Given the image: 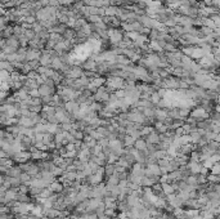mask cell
I'll use <instances>...</instances> for the list:
<instances>
[{
	"label": "cell",
	"mask_w": 220,
	"mask_h": 219,
	"mask_svg": "<svg viewBox=\"0 0 220 219\" xmlns=\"http://www.w3.org/2000/svg\"><path fill=\"white\" fill-rule=\"evenodd\" d=\"M161 166L160 165H155V164H150L145 169V175L147 176H158L161 175Z\"/></svg>",
	"instance_id": "cell-1"
},
{
	"label": "cell",
	"mask_w": 220,
	"mask_h": 219,
	"mask_svg": "<svg viewBox=\"0 0 220 219\" xmlns=\"http://www.w3.org/2000/svg\"><path fill=\"white\" fill-rule=\"evenodd\" d=\"M103 173H104V169H102V168H99V170L97 173H94V174H91L89 176V181L91 184H95V186H98L99 183L102 182V179H103Z\"/></svg>",
	"instance_id": "cell-2"
},
{
	"label": "cell",
	"mask_w": 220,
	"mask_h": 219,
	"mask_svg": "<svg viewBox=\"0 0 220 219\" xmlns=\"http://www.w3.org/2000/svg\"><path fill=\"white\" fill-rule=\"evenodd\" d=\"M17 197H18V195H17L16 191H14V189H8L5 192V195L1 196V201H3V204H6V202H9V201L16 200Z\"/></svg>",
	"instance_id": "cell-3"
},
{
	"label": "cell",
	"mask_w": 220,
	"mask_h": 219,
	"mask_svg": "<svg viewBox=\"0 0 220 219\" xmlns=\"http://www.w3.org/2000/svg\"><path fill=\"white\" fill-rule=\"evenodd\" d=\"M18 124L21 126H23V128H31V126L35 124V121L31 117H24V116H22V117L19 119Z\"/></svg>",
	"instance_id": "cell-4"
},
{
	"label": "cell",
	"mask_w": 220,
	"mask_h": 219,
	"mask_svg": "<svg viewBox=\"0 0 220 219\" xmlns=\"http://www.w3.org/2000/svg\"><path fill=\"white\" fill-rule=\"evenodd\" d=\"M30 157H31V153L24 152V151H22V152H18V153L14 155V158H16L17 161H19V162H26Z\"/></svg>",
	"instance_id": "cell-5"
},
{
	"label": "cell",
	"mask_w": 220,
	"mask_h": 219,
	"mask_svg": "<svg viewBox=\"0 0 220 219\" xmlns=\"http://www.w3.org/2000/svg\"><path fill=\"white\" fill-rule=\"evenodd\" d=\"M39 91H40V95H42V97H47V95H50L53 89L49 85H47V84H44V85H41L40 88H39Z\"/></svg>",
	"instance_id": "cell-6"
},
{
	"label": "cell",
	"mask_w": 220,
	"mask_h": 219,
	"mask_svg": "<svg viewBox=\"0 0 220 219\" xmlns=\"http://www.w3.org/2000/svg\"><path fill=\"white\" fill-rule=\"evenodd\" d=\"M45 214L48 215L49 218H58V217H61V211L59 210H57V209H45Z\"/></svg>",
	"instance_id": "cell-7"
},
{
	"label": "cell",
	"mask_w": 220,
	"mask_h": 219,
	"mask_svg": "<svg viewBox=\"0 0 220 219\" xmlns=\"http://www.w3.org/2000/svg\"><path fill=\"white\" fill-rule=\"evenodd\" d=\"M161 187H162V191L165 192V195H173L174 193V187L173 186H170L169 183H161Z\"/></svg>",
	"instance_id": "cell-8"
},
{
	"label": "cell",
	"mask_w": 220,
	"mask_h": 219,
	"mask_svg": "<svg viewBox=\"0 0 220 219\" xmlns=\"http://www.w3.org/2000/svg\"><path fill=\"white\" fill-rule=\"evenodd\" d=\"M168 200L170 201V205H171V206H174V207L180 206V197H175V196H174V193L168 197Z\"/></svg>",
	"instance_id": "cell-9"
},
{
	"label": "cell",
	"mask_w": 220,
	"mask_h": 219,
	"mask_svg": "<svg viewBox=\"0 0 220 219\" xmlns=\"http://www.w3.org/2000/svg\"><path fill=\"white\" fill-rule=\"evenodd\" d=\"M134 146H135V148L138 151H145V148H147V143H145V140H143V139H137Z\"/></svg>",
	"instance_id": "cell-10"
},
{
	"label": "cell",
	"mask_w": 220,
	"mask_h": 219,
	"mask_svg": "<svg viewBox=\"0 0 220 219\" xmlns=\"http://www.w3.org/2000/svg\"><path fill=\"white\" fill-rule=\"evenodd\" d=\"M62 184L58 182H52L50 184H49V189L52 191V192H59V191H62Z\"/></svg>",
	"instance_id": "cell-11"
},
{
	"label": "cell",
	"mask_w": 220,
	"mask_h": 219,
	"mask_svg": "<svg viewBox=\"0 0 220 219\" xmlns=\"http://www.w3.org/2000/svg\"><path fill=\"white\" fill-rule=\"evenodd\" d=\"M147 139H148L147 142H148V143H152V144H153V143H158V142H160V137H158L156 133H153V132H152V133L150 134V135H148V138H147Z\"/></svg>",
	"instance_id": "cell-12"
},
{
	"label": "cell",
	"mask_w": 220,
	"mask_h": 219,
	"mask_svg": "<svg viewBox=\"0 0 220 219\" xmlns=\"http://www.w3.org/2000/svg\"><path fill=\"white\" fill-rule=\"evenodd\" d=\"M31 214L35 215L36 218H41L42 217V209H41V206H34V209L31 210Z\"/></svg>",
	"instance_id": "cell-13"
},
{
	"label": "cell",
	"mask_w": 220,
	"mask_h": 219,
	"mask_svg": "<svg viewBox=\"0 0 220 219\" xmlns=\"http://www.w3.org/2000/svg\"><path fill=\"white\" fill-rule=\"evenodd\" d=\"M47 129H48V133L50 134H57L58 132V125L57 124H52V122H49V124H47Z\"/></svg>",
	"instance_id": "cell-14"
},
{
	"label": "cell",
	"mask_w": 220,
	"mask_h": 219,
	"mask_svg": "<svg viewBox=\"0 0 220 219\" xmlns=\"http://www.w3.org/2000/svg\"><path fill=\"white\" fill-rule=\"evenodd\" d=\"M168 153L165 150H158V151H155L153 153V157L155 158H158V160H162V158H165V155Z\"/></svg>",
	"instance_id": "cell-15"
},
{
	"label": "cell",
	"mask_w": 220,
	"mask_h": 219,
	"mask_svg": "<svg viewBox=\"0 0 220 219\" xmlns=\"http://www.w3.org/2000/svg\"><path fill=\"white\" fill-rule=\"evenodd\" d=\"M153 181H152V179H150V176H143V178H142V183L140 184H143V186H145V187H150V186H153Z\"/></svg>",
	"instance_id": "cell-16"
},
{
	"label": "cell",
	"mask_w": 220,
	"mask_h": 219,
	"mask_svg": "<svg viewBox=\"0 0 220 219\" xmlns=\"http://www.w3.org/2000/svg\"><path fill=\"white\" fill-rule=\"evenodd\" d=\"M135 140H137L135 138H133L131 135H129V134H127V137L125 138V142H124V143H125L126 147H131L133 144H135Z\"/></svg>",
	"instance_id": "cell-17"
},
{
	"label": "cell",
	"mask_w": 220,
	"mask_h": 219,
	"mask_svg": "<svg viewBox=\"0 0 220 219\" xmlns=\"http://www.w3.org/2000/svg\"><path fill=\"white\" fill-rule=\"evenodd\" d=\"M193 116H196V117H200V116H205V111L202 108H197L196 111L193 112Z\"/></svg>",
	"instance_id": "cell-18"
},
{
	"label": "cell",
	"mask_w": 220,
	"mask_h": 219,
	"mask_svg": "<svg viewBox=\"0 0 220 219\" xmlns=\"http://www.w3.org/2000/svg\"><path fill=\"white\" fill-rule=\"evenodd\" d=\"M156 129H158L160 132H162V133L166 132V126L162 124V121H160V122H157V124H156Z\"/></svg>",
	"instance_id": "cell-19"
},
{
	"label": "cell",
	"mask_w": 220,
	"mask_h": 219,
	"mask_svg": "<svg viewBox=\"0 0 220 219\" xmlns=\"http://www.w3.org/2000/svg\"><path fill=\"white\" fill-rule=\"evenodd\" d=\"M151 133H152V129L151 128H143V129L140 130V135H144V134H145V135H147V134L150 135Z\"/></svg>",
	"instance_id": "cell-20"
},
{
	"label": "cell",
	"mask_w": 220,
	"mask_h": 219,
	"mask_svg": "<svg viewBox=\"0 0 220 219\" xmlns=\"http://www.w3.org/2000/svg\"><path fill=\"white\" fill-rule=\"evenodd\" d=\"M191 170L193 173H198L200 171V166H198L197 164H194V162H192V164H191Z\"/></svg>",
	"instance_id": "cell-21"
},
{
	"label": "cell",
	"mask_w": 220,
	"mask_h": 219,
	"mask_svg": "<svg viewBox=\"0 0 220 219\" xmlns=\"http://www.w3.org/2000/svg\"><path fill=\"white\" fill-rule=\"evenodd\" d=\"M153 103H160V95L158 94H152V99H151Z\"/></svg>",
	"instance_id": "cell-22"
},
{
	"label": "cell",
	"mask_w": 220,
	"mask_h": 219,
	"mask_svg": "<svg viewBox=\"0 0 220 219\" xmlns=\"http://www.w3.org/2000/svg\"><path fill=\"white\" fill-rule=\"evenodd\" d=\"M119 165H120V166H122V168H126L127 166V161L124 160V158H120V160H119Z\"/></svg>",
	"instance_id": "cell-23"
},
{
	"label": "cell",
	"mask_w": 220,
	"mask_h": 219,
	"mask_svg": "<svg viewBox=\"0 0 220 219\" xmlns=\"http://www.w3.org/2000/svg\"><path fill=\"white\" fill-rule=\"evenodd\" d=\"M106 215H108V217H111V215H115V210L113 209H106Z\"/></svg>",
	"instance_id": "cell-24"
},
{
	"label": "cell",
	"mask_w": 220,
	"mask_h": 219,
	"mask_svg": "<svg viewBox=\"0 0 220 219\" xmlns=\"http://www.w3.org/2000/svg\"><path fill=\"white\" fill-rule=\"evenodd\" d=\"M120 219H129V218H127V217H124V215H121V218H120Z\"/></svg>",
	"instance_id": "cell-25"
},
{
	"label": "cell",
	"mask_w": 220,
	"mask_h": 219,
	"mask_svg": "<svg viewBox=\"0 0 220 219\" xmlns=\"http://www.w3.org/2000/svg\"><path fill=\"white\" fill-rule=\"evenodd\" d=\"M218 111H219V112H220V106H219V107H218Z\"/></svg>",
	"instance_id": "cell-26"
}]
</instances>
